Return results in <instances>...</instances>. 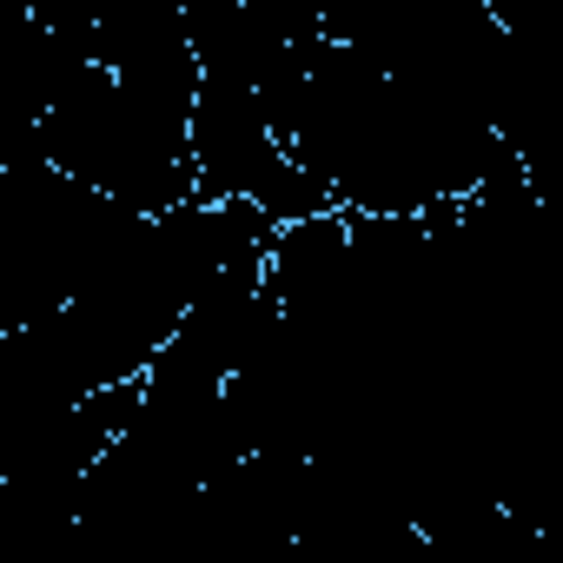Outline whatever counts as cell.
<instances>
[{
    "label": "cell",
    "mask_w": 563,
    "mask_h": 563,
    "mask_svg": "<svg viewBox=\"0 0 563 563\" xmlns=\"http://www.w3.org/2000/svg\"><path fill=\"white\" fill-rule=\"evenodd\" d=\"M192 93H199L192 41L120 67L93 60L41 113L34 153L133 212H166L192 199V140H186Z\"/></svg>",
    "instance_id": "1"
}]
</instances>
